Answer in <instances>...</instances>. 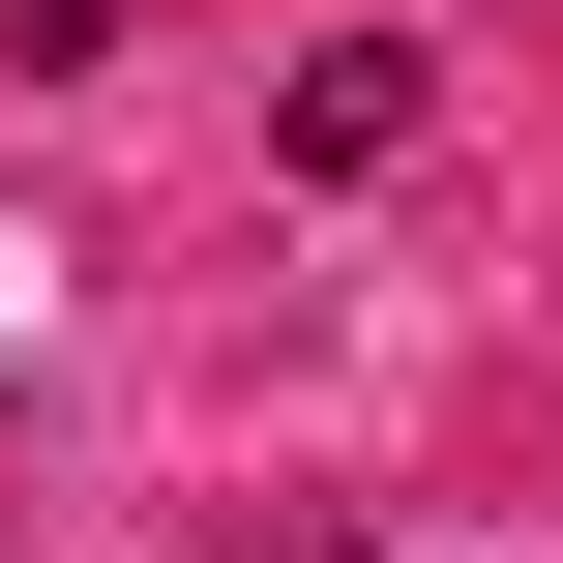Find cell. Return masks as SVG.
Here are the masks:
<instances>
[{
    "label": "cell",
    "instance_id": "cell-1",
    "mask_svg": "<svg viewBox=\"0 0 563 563\" xmlns=\"http://www.w3.org/2000/svg\"><path fill=\"white\" fill-rule=\"evenodd\" d=\"M416 119H445V59H416V30H327V59L267 89V148H297V178H386Z\"/></svg>",
    "mask_w": 563,
    "mask_h": 563
},
{
    "label": "cell",
    "instance_id": "cell-2",
    "mask_svg": "<svg viewBox=\"0 0 563 563\" xmlns=\"http://www.w3.org/2000/svg\"><path fill=\"white\" fill-rule=\"evenodd\" d=\"M208 563H356V534H327V505H238V534H208Z\"/></svg>",
    "mask_w": 563,
    "mask_h": 563
}]
</instances>
